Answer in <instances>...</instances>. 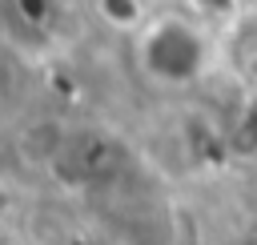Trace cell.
<instances>
[{"instance_id":"obj_1","label":"cell","mask_w":257,"mask_h":245,"mask_svg":"<svg viewBox=\"0 0 257 245\" xmlns=\"http://www.w3.org/2000/svg\"><path fill=\"white\" fill-rule=\"evenodd\" d=\"M141 64L161 84H189L205 64V44L189 24L157 20L141 36Z\"/></svg>"}]
</instances>
